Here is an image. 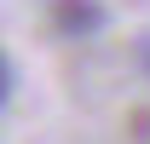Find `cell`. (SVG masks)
<instances>
[{
    "label": "cell",
    "instance_id": "obj_3",
    "mask_svg": "<svg viewBox=\"0 0 150 144\" xmlns=\"http://www.w3.org/2000/svg\"><path fill=\"white\" fill-rule=\"evenodd\" d=\"M139 69H144V81H150V35L139 40Z\"/></svg>",
    "mask_w": 150,
    "mask_h": 144
},
{
    "label": "cell",
    "instance_id": "obj_1",
    "mask_svg": "<svg viewBox=\"0 0 150 144\" xmlns=\"http://www.w3.org/2000/svg\"><path fill=\"white\" fill-rule=\"evenodd\" d=\"M52 23L69 40H87L93 29H104V6H93V0H58V6H52Z\"/></svg>",
    "mask_w": 150,
    "mask_h": 144
},
{
    "label": "cell",
    "instance_id": "obj_2",
    "mask_svg": "<svg viewBox=\"0 0 150 144\" xmlns=\"http://www.w3.org/2000/svg\"><path fill=\"white\" fill-rule=\"evenodd\" d=\"M6 98H12V58L0 52V104H6Z\"/></svg>",
    "mask_w": 150,
    "mask_h": 144
}]
</instances>
